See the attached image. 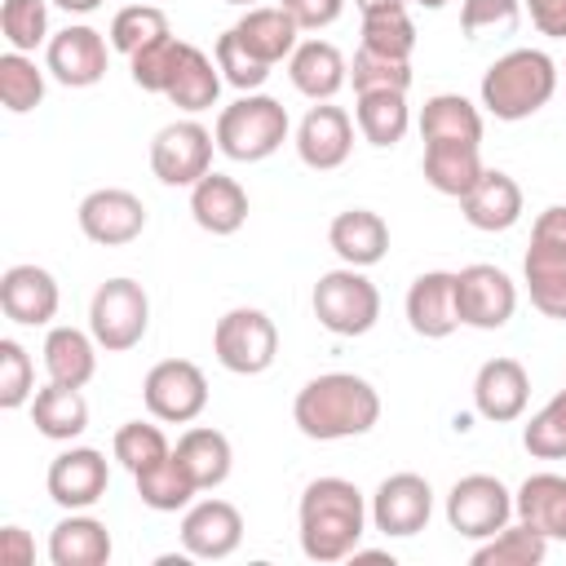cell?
I'll return each instance as SVG.
<instances>
[{"label": "cell", "instance_id": "d6a6232c", "mask_svg": "<svg viewBox=\"0 0 566 566\" xmlns=\"http://www.w3.org/2000/svg\"><path fill=\"white\" fill-rule=\"evenodd\" d=\"M31 420H35V429H40L44 438L71 442V438H80V433L88 429V402H84L80 389L49 380V385L35 389V398H31Z\"/></svg>", "mask_w": 566, "mask_h": 566}, {"label": "cell", "instance_id": "5b68a950", "mask_svg": "<svg viewBox=\"0 0 566 566\" xmlns=\"http://www.w3.org/2000/svg\"><path fill=\"white\" fill-rule=\"evenodd\" d=\"M531 305L566 323V203H548L531 226V248L522 261Z\"/></svg>", "mask_w": 566, "mask_h": 566}, {"label": "cell", "instance_id": "44dd1931", "mask_svg": "<svg viewBox=\"0 0 566 566\" xmlns=\"http://www.w3.org/2000/svg\"><path fill=\"white\" fill-rule=\"evenodd\" d=\"M407 323L416 336L424 340H442L460 327V310H455V274L451 270H424L411 287H407Z\"/></svg>", "mask_w": 566, "mask_h": 566}, {"label": "cell", "instance_id": "f5cc1de1", "mask_svg": "<svg viewBox=\"0 0 566 566\" xmlns=\"http://www.w3.org/2000/svg\"><path fill=\"white\" fill-rule=\"evenodd\" d=\"M57 9H66V13H93L102 0H53Z\"/></svg>", "mask_w": 566, "mask_h": 566}, {"label": "cell", "instance_id": "836d02e7", "mask_svg": "<svg viewBox=\"0 0 566 566\" xmlns=\"http://www.w3.org/2000/svg\"><path fill=\"white\" fill-rule=\"evenodd\" d=\"M420 137L424 142H473V146H482V115L460 93H433L420 111Z\"/></svg>", "mask_w": 566, "mask_h": 566}, {"label": "cell", "instance_id": "4316f807", "mask_svg": "<svg viewBox=\"0 0 566 566\" xmlns=\"http://www.w3.org/2000/svg\"><path fill=\"white\" fill-rule=\"evenodd\" d=\"M217 93H221V66L217 57H208L203 49H195L190 40H181V53H177V66H172V80L164 88V97L177 106V111H208L217 106Z\"/></svg>", "mask_w": 566, "mask_h": 566}, {"label": "cell", "instance_id": "52a82bcc", "mask_svg": "<svg viewBox=\"0 0 566 566\" xmlns=\"http://www.w3.org/2000/svg\"><path fill=\"white\" fill-rule=\"evenodd\" d=\"M150 327V296L137 279H106L88 301V332L106 354L142 345Z\"/></svg>", "mask_w": 566, "mask_h": 566}, {"label": "cell", "instance_id": "f907efd6", "mask_svg": "<svg viewBox=\"0 0 566 566\" xmlns=\"http://www.w3.org/2000/svg\"><path fill=\"white\" fill-rule=\"evenodd\" d=\"M526 9H531V22L539 35L566 40V0H526Z\"/></svg>", "mask_w": 566, "mask_h": 566}, {"label": "cell", "instance_id": "603a6c76", "mask_svg": "<svg viewBox=\"0 0 566 566\" xmlns=\"http://www.w3.org/2000/svg\"><path fill=\"white\" fill-rule=\"evenodd\" d=\"M327 243H332V252H336L345 265L367 270V265L385 261V252H389V226H385V217L371 212V208H345V212L332 217Z\"/></svg>", "mask_w": 566, "mask_h": 566}, {"label": "cell", "instance_id": "74e56055", "mask_svg": "<svg viewBox=\"0 0 566 566\" xmlns=\"http://www.w3.org/2000/svg\"><path fill=\"white\" fill-rule=\"evenodd\" d=\"M363 49L411 62V49H416V22L407 18V4H389V9H371V13H363Z\"/></svg>", "mask_w": 566, "mask_h": 566}, {"label": "cell", "instance_id": "db71d44e", "mask_svg": "<svg viewBox=\"0 0 566 566\" xmlns=\"http://www.w3.org/2000/svg\"><path fill=\"white\" fill-rule=\"evenodd\" d=\"M358 13H371V9H389V4H407V0H354Z\"/></svg>", "mask_w": 566, "mask_h": 566}, {"label": "cell", "instance_id": "d4e9b609", "mask_svg": "<svg viewBox=\"0 0 566 566\" xmlns=\"http://www.w3.org/2000/svg\"><path fill=\"white\" fill-rule=\"evenodd\" d=\"M287 75H292L296 93H305L314 102H332L349 80V62L327 40H301L287 57Z\"/></svg>", "mask_w": 566, "mask_h": 566}, {"label": "cell", "instance_id": "ee69618b", "mask_svg": "<svg viewBox=\"0 0 566 566\" xmlns=\"http://www.w3.org/2000/svg\"><path fill=\"white\" fill-rule=\"evenodd\" d=\"M0 31H4L9 49L35 53V44L49 40V0H4L0 4Z\"/></svg>", "mask_w": 566, "mask_h": 566}, {"label": "cell", "instance_id": "b9f144b4", "mask_svg": "<svg viewBox=\"0 0 566 566\" xmlns=\"http://www.w3.org/2000/svg\"><path fill=\"white\" fill-rule=\"evenodd\" d=\"M349 80H354V93H407L411 88V62L385 57V53H371L358 44Z\"/></svg>", "mask_w": 566, "mask_h": 566}, {"label": "cell", "instance_id": "9a60e30c", "mask_svg": "<svg viewBox=\"0 0 566 566\" xmlns=\"http://www.w3.org/2000/svg\"><path fill=\"white\" fill-rule=\"evenodd\" d=\"M49 500L66 513H80V509H93L106 486H111V469H106V455L97 447H71L62 455H53L49 464Z\"/></svg>", "mask_w": 566, "mask_h": 566}, {"label": "cell", "instance_id": "e575fe53", "mask_svg": "<svg viewBox=\"0 0 566 566\" xmlns=\"http://www.w3.org/2000/svg\"><path fill=\"white\" fill-rule=\"evenodd\" d=\"M354 119H358L363 142H371L376 150H389V146H398V142L407 137V128H411L407 93H358Z\"/></svg>", "mask_w": 566, "mask_h": 566}, {"label": "cell", "instance_id": "cb8c5ba5", "mask_svg": "<svg viewBox=\"0 0 566 566\" xmlns=\"http://www.w3.org/2000/svg\"><path fill=\"white\" fill-rule=\"evenodd\" d=\"M190 217L208 234H234L248 221V190L226 172H208L190 186Z\"/></svg>", "mask_w": 566, "mask_h": 566}, {"label": "cell", "instance_id": "5bb4252c", "mask_svg": "<svg viewBox=\"0 0 566 566\" xmlns=\"http://www.w3.org/2000/svg\"><path fill=\"white\" fill-rule=\"evenodd\" d=\"M75 217H80L84 239L102 243V248H124L146 230V203L119 186H102V190L84 195Z\"/></svg>", "mask_w": 566, "mask_h": 566}, {"label": "cell", "instance_id": "1f68e13d", "mask_svg": "<svg viewBox=\"0 0 566 566\" xmlns=\"http://www.w3.org/2000/svg\"><path fill=\"white\" fill-rule=\"evenodd\" d=\"M482 177V155L473 142H424V181L438 195L464 199Z\"/></svg>", "mask_w": 566, "mask_h": 566}, {"label": "cell", "instance_id": "c3c4849f", "mask_svg": "<svg viewBox=\"0 0 566 566\" xmlns=\"http://www.w3.org/2000/svg\"><path fill=\"white\" fill-rule=\"evenodd\" d=\"M522 22V0H464L460 4V31L469 40L509 35Z\"/></svg>", "mask_w": 566, "mask_h": 566}, {"label": "cell", "instance_id": "83f0119b", "mask_svg": "<svg viewBox=\"0 0 566 566\" xmlns=\"http://www.w3.org/2000/svg\"><path fill=\"white\" fill-rule=\"evenodd\" d=\"M517 522L535 526L544 539L566 544V478L562 473H531L513 495Z\"/></svg>", "mask_w": 566, "mask_h": 566}, {"label": "cell", "instance_id": "30bf717a", "mask_svg": "<svg viewBox=\"0 0 566 566\" xmlns=\"http://www.w3.org/2000/svg\"><path fill=\"white\" fill-rule=\"evenodd\" d=\"M513 517V491L491 473H469L447 491V526L464 539H491Z\"/></svg>", "mask_w": 566, "mask_h": 566}, {"label": "cell", "instance_id": "8d00e7d4", "mask_svg": "<svg viewBox=\"0 0 566 566\" xmlns=\"http://www.w3.org/2000/svg\"><path fill=\"white\" fill-rule=\"evenodd\" d=\"M544 557H548V539L526 522L504 526L473 548V566H539Z\"/></svg>", "mask_w": 566, "mask_h": 566}, {"label": "cell", "instance_id": "7dc6e473", "mask_svg": "<svg viewBox=\"0 0 566 566\" xmlns=\"http://www.w3.org/2000/svg\"><path fill=\"white\" fill-rule=\"evenodd\" d=\"M31 398H35V363L13 336H4L0 340V407L18 411Z\"/></svg>", "mask_w": 566, "mask_h": 566}, {"label": "cell", "instance_id": "ba28073f", "mask_svg": "<svg viewBox=\"0 0 566 566\" xmlns=\"http://www.w3.org/2000/svg\"><path fill=\"white\" fill-rule=\"evenodd\" d=\"M212 354L234 376H261L279 354V327L265 310L234 305L212 327Z\"/></svg>", "mask_w": 566, "mask_h": 566}, {"label": "cell", "instance_id": "681fc988", "mask_svg": "<svg viewBox=\"0 0 566 566\" xmlns=\"http://www.w3.org/2000/svg\"><path fill=\"white\" fill-rule=\"evenodd\" d=\"M283 9L296 18L301 31H323V27H332L340 18L345 0H283Z\"/></svg>", "mask_w": 566, "mask_h": 566}, {"label": "cell", "instance_id": "d590c367", "mask_svg": "<svg viewBox=\"0 0 566 566\" xmlns=\"http://www.w3.org/2000/svg\"><path fill=\"white\" fill-rule=\"evenodd\" d=\"M133 482H137V500H142L146 509H155V513L190 509V500L199 495V486H195V478L186 473V464L177 460V451H172V455H164L159 464H150V469L133 473Z\"/></svg>", "mask_w": 566, "mask_h": 566}, {"label": "cell", "instance_id": "7402d4cb", "mask_svg": "<svg viewBox=\"0 0 566 566\" xmlns=\"http://www.w3.org/2000/svg\"><path fill=\"white\" fill-rule=\"evenodd\" d=\"M460 212L473 230H513L517 217H522V186L500 172V168H482V177L473 181V190L460 199Z\"/></svg>", "mask_w": 566, "mask_h": 566}, {"label": "cell", "instance_id": "ab89813d", "mask_svg": "<svg viewBox=\"0 0 566 566\" xmlns=\"http://www.w3.org/2000/svg\"><path fill=\"white\" fill-rule=\"evenodd\" d=\"M159 35H168V18L164 9L137 0V4H124L115 18H111V49H119L124 57H133L137 49L155 44Z\"/></svg>", "mask_w": 566, "mask_h": 566}, {"label": "cell", "instance_id": "bcb514c9", "mask_svg": "<svg viewBox=\"0 0 566 566\" xmlns=\"http://www.w3.org/2000/svg\"><path fill=\"white\" fill-rule=\"evenodd\" d=\"M177 53H181V40H177L172 31L159 35L155 44L137 49V53L128 57V75H133V84L146 88V93H159V97H164V88H168V80H172V66H177Z\"/></svg>", "mask_w": 566, "mask_h": 566}, {"label": "cell", "instance_id": "484cf974", "mask_svg": "<svg viewBox=\"0 0 566 566\" xmlns=\"http://www.w3.org/2000/svg\"><path fill=\"white\" fill-rule=\"evenodd\" d=\"M49 562L53 566H106L111 562V531L106 522L80 513H66L49 531Z\"/></svg>", "mask_w": 566, "mask_h": 566}, {"label": "cell", "instance_id": "9f6ffc18", "mask_svg": "<svg viewBox=\"0 0 566 566\" xmlns=\"http://www.w3.org/2000/svg\"><path fill=\"white\" fill-rule=\"evenodd\" d=\"M226 4H243V9H252V4H256V0H226Z\"/></svg>", "mask_w": 566, "mask_h": 566}, {"label": "cell", "instance_id": "ffe728a7", "mask_svg": "<svg viewBox=\"0 0 566 566\" xmlns=\"http://www.w3.org/2000/svg\"><path fill=\"white\" fill-rule=\"evenodd\" d=\"M531 402V376L517 358H486L473 376V407L491 424H509Z\"/></svg>", "mask_w": 566, "mask_h": 566}, {"label": "cell", "instance_id": "8992f818", "mask_svg": "<svg viewBox=\"0 0 566 566\" xmlns=\"http://www.w3.org/2000/svg\"><path fill=\"white\" fill-rule=\"evenodd\" d=\"M310 305H314V318L332 336H367L380 318V292L358 265H340V270L318 274Z\"/></svg>", "mask_w": 566, "mask_h": 566}, {"label": "cell", "instance_id": "9c48e42d", "mask_svg": "<svg viewBox=\"0 0 566 566\" xmlns=\"http://www.w3.org/2000/svg\"><path fill=\"white\" fill-rule=\"evenodd\" d=\"M142 402L164 424H190L208 407V376L190 358H164L146 371Z\"/></svg>", "mask_w": 566, "mask_h": 566}, {"label": "cell", "instance_id": "60d3db41", "mask_svg": "<svg viewBox=\"0 0 566 566\" xmlns=\"http://www.w3.org/2000/svg\"><path fill=\"white\" fill-rule=\"evenodd\" d=\"M522 447L535 460H566V389H557L522 429Z\"/></svg>", "mask_w": 566, "mask_h": 566}, {"label": "cell", "instance_id": "7a4b0ae2", "mask_svg": "<svg viewBox=\"0 0 566 566\" xmlns=\"http://www.w3.org/2000/svg\"><path fill=\"white\" fill-rule=\"evenodd\" d=\"M292 420L314 442L363 438L380 420V394L371 389V380H363L354 371H323L301 385V394L292 402Z\"/></svg>", "mask_w": 566, "mask_h": 566}, {"label": "cell", "instance_id": "f546056e", "mask_svg": "<svg viewBox=\"0 0 566 566\" xmlns=\"http://www.w3.org/2000/svg\"><path fill=\"white\" fill-rule=\"evenodd\" d=\"M97 340L93 332H80V327H49L44 336V371L49 380L57 385H71V389H84L97 371Z\"/></svg>", "mask_w": 566, "mask_h": 566}, {"label": "cell", "instance_id": "f6af8a7d", "mask_svg": "<svg viewBox=\"0 0 566 566\" xmlns=\"http://www.w3.org/2000/svg\"><path fill=\"white\" fill-rule=\"evenodd\" d=\"M212 57H217V66H221V80L234 84L239 93H256V88L270 80V62H261L252 49H243V40L234 35V27L217 40Z\"/></svg>", "mask_w": 566, "mask_h": 566}, {"label": "cell", "instance_id": "11a10c76", "mask_svg": "<svg viewBox=\"0 0 566 566\" xmlns=\"http://www.w3.org/2000/svg\"><path fill=\"white\" fill-rule=\"evenodd\" d=\"M411 4H420V9H442L447 0H411Z\"/></svg>", "mask_w": 566, "mask_h": 566}, {"label": "cell", "instance_id": "f1b7e54d", "mask_svg": "<svg viewBox=\"0 0 566 566\" xmlns=\"http://www.w3.org/2000/svg\"><path fill=\"white\" fill-rule=\"evenodd\" d=\"M234 35L243 40V49H252L261 62L274 66V62H283V57H292L301 27H296V18H292L283 4H252V9L234 22Z\"/></svg>", "mask_w": 566, "mask_h": 566}, {"label": "cell", "instance_id": "d6986e66", "mask_svg": "<svg viewBox=\"0 0 566 566\" xmlns=\"http://www.w3.org/2000/svg\"><path fill=\"white\" fill-rule=\"evenodd\" d=\"M57 279L44 265H9L0 274V310L18 327H44L57 314Z\"/></svg>", "mask_w": 566, "mask_h": 566}, {"label": "cell", "instance_id": "4dcf8cb0", "mask_svg": "<svg viewBox=\"0 0 566 566\" xmlns=\"http://www.w3.org/2000/svg\"><path fill=\"white\" fill-rule=\"evenodd\" d=\"M177 460L186 464V473L195 478L199 491H217L226 478H230V464H234V451H230V438L212 424H195L177 438Z\"/></svg>", "mask_w": 566, "mask_h": 566}, {"label": "cell", "instance_id": "e0dca14e", "mask_svg": "<svg viewBox=\"0 0 566 566\" xmlns=\"http://www.w3.org/2000/svg\"><path fill=\"white\" fill-rule=\"evenodd\" d=\"M243 544V513L230 500H199L181 517V548L199 562H221Z\"/></svg>", "mask_w": 566, "mask_h": 566}, {"label": "cell", "instance_id": "7bdbcfd3", "mask_svg": "<svg viewBox=\"0 0 566 566\" xmlns=\"http://www.w3.org/2000/svg\"><path fill=\"white\" fill-rule=\"evenodd\" d=\"M111 451H115V460H119L128 473H142V469L159 464L164 455H172V447H168L164 429H159V424H142V420L119 424V429H115Z\"/></svg>", "mask_w": 566, "mask_h": 566}, {"label": "cell", "instance_id": "816d5d0a", "mask_svg": "<svg viewBox=\"0 0 566 566\" xmlns=\"http://www.w3.org/2000/svg\"><path fill=\"white\" fill-rule=\"evenodd\" d=\"M0 562L4 566H31L35 562V544L22 526H4L0 531Z\"/></svg>", "mask_w": 566, "mask_h": 566}, {"label": "cell", "instance_id": "277c9868", "mask_svg": "<svg viewBox=\"0 0 566 566\" xmlns=\"http://www.w3.org/2000/svg\"><path fill=\"white\" fill-rule=\"evenodd\" d=\"M287 111L265 93H243L217 115V150L234 164H261L287 142Z\"/></svg>", "mask_w": 566, "mask_h": 566}, {"label": "cell", "instance_id": "8fae6325", "mask_svg": "<svg viewBox=\"0 0 566 566\" xmlns=\"http://www.w3.org/2000/svg\"><path fill=\"white\" fill-rule=\"evenodd\" d=\"M212 146H217V137L199 119L164 124L150 142V172L164 186H195L199 177L212 172Z\"/></svg>", "mask_w": 566, "mask_h": 566}, {"label": "cell", "instance_id": "6da1fadb", "mask_svg": "<svg viewBox=\"0 0 566 566\" xmlns=\"http://www.w3.org/2000/svg\"><path fill=\"white\" fill-rule=\"evenodd\" d=\"M367 517H371V509L349 478H314L296 504L301 553L310 562H323V566L354 557L363 544Z\"/></svg>", "mask_w": 566, "mask_h": 566}, {"label": "cell", "instance_id": "4fadbf2b", "mask_svg": "<svg viewBox=\"0 0 566 566\" xmlns=\"http://www.w3.org/2000/svg\"><path fill=\"white\" fill-rule=\"evenodd\" d=\"M371 526L380 535H394V539H407V535H420L433 517V486L420 478V473H389L376 495H371Z\"/></svg>", "mask_w": 566, "mask_h": 566}, {"label": "cell", "instance_id": "3957f363", "mask_svg": "<svg viewBox=\"0 0 566 566\" xmlns=\"http://www.w3.org/2000/svg\"><path fill=\"white\" fill-rule=\"evenodd\" d=\"M553 93H557V62L544 49H509L482 75V106L504 124L531 119L535 111L548 106Z\"/></svg>", "mask_w": 566, "mask_h": 566}, {"label": "cell", "instance_id": "ac0fdd59", "mask_svg": "<svg viewBox=\"0 0 566 566\" xmlns=\"http://www.w3.org/2000/svg\"><path fill=\"white\" fill-rule=\"evenodd\" d=\"M354 150V119L340 111V106H327V102H314L305 111V119L296 124V155L305 168L314 172H332L349 159Z\"/></svg>", "mask_w": 566, "mask_h": 566}, {"label": "cell", "instance_id": "7c38bea8", "mask_svg": "<svg viewBox=\"0 0 566 566\" xmlns=\"http://www.w3.org/2000/svg\"><path fill=\"white\" fill-rule=\"evenodd\" d=\"M455 310H460V323L464 327H478V332H495L513 318L517 310V287L513 279L500 270V265H486V261H473L455 274Z\"/></svg>", "mask_w": 566, "mask_h": 566}, {"label": "cell", "instance_id": "f35d334b", "mask_svg": "<svg viewBox=\"0 0 566 566\" xmlns=\"http://www.w3.org/2000/svg\"><path fill=\"white\" fill-rule=\"evenodd\" d=\"M0 102L13 115H27L44 102V71L31 62V53H0Z\"/></svg>", "mask_w": 566, "mask_h": 566}, {"label": "cell", "instance_id": "2e32d148", "mask_svg": "<svg viewBox=\"0 0 566 566\" xmlns=\"http://www.w3.org/2000/svg\"><path fill=\"white\" fill-rule=\"evenodd\" d=\"M106 40L102 31L75 22V27H62L57 35H49V49H44V62H49V75L66 88H93L102 75H106Z\"/></svg>", "mask_w": 566, "mask_h": 566}]
</instances>
